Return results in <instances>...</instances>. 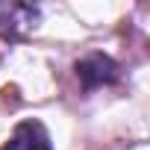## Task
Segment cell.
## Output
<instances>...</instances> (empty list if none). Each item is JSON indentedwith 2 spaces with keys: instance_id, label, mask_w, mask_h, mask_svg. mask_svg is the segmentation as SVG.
<instances>
[{
  "instance_id": "1",
  "label": "cell",
  "mask_w": 150,
  "mask_h": 150,
  "mask_svg": "<svg viewBox=\"0 0 150 150\" xmlns=\"http://www.w3.org/2000/svg\"><path fill=\"white\" fill-rule=\"evenodd\" d=\"M41 21V9L33 3L0 0V38H24Z\"/></svg>"
},
{
  "instance_id": "2",
  "label": "cell",
  "mask_w": 150,
  "mask_h": 150,
  "mask_svg": "<svg viewBox=\"0 0 150 150\" xmlns=\"http://www.w3.org/2000/svg\"><path fill=\"white\" fill-rule=\"evenodd\" d=\"M77 77L86 88H97V86H109L118 80V65L103 56V53H91L86 59L77 62Z\"/></svg>"
},
{
  "instance_id": "3",
  "label": "cell",
  "mask_w": 150,
  "mask_h": 150,
  "mask_svg": "<svg viewBox=\"0 0 150 150\" xmlns=\"http://www.w3.org/2000/svg\"><path fill=\"white\" fill-rule=\"evenodd\" d=\"M0 150H53L47 129L38 121H21Z\"/></svg>"
}]
</instances>
